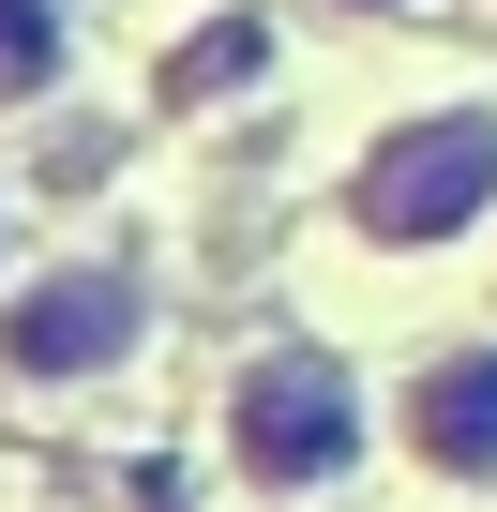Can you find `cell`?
<instances>
[{
  "instance_id": "obj_1",
  "label": "cell",
  "mask_w": 497,
  "mask_h": 512,
  "mask_svg": "<svg viewBox=\"0 0 497 512\" xmlns=\"http://www.w3.org/2000/svg\"><path fill=\"white\" fill-rule=\"evenodd\" d=\"M226 437H241V467H257V482L302 497V482H347V452H362V392H347L332 347H272L257 377H241Z\"/></svg>"
},
{
  "instance_id": "obj_2",
  "label": "cell",
  "mask_w": 497,
  "mask_h": 512,
  "mask_svg": "<svg viewBox=\"0 0 497 512\" xmlns=\"http://www.w3.org/2000/svg\"><path fill=\"white\" fill-rule=\"evenodd\" d=\"M482 196H497V106H422V121L377 136V166H362V226H377V241H452Z\"/></svg>"
},
{
  "instance_id": "obj_3",
  "label": "cell",
  "mask_w": 497,
  "mask_h": 512,
  "mask_svg": "<svg viewBox=\"0 0 497 512\" xmlns=\"http://www.w3.org/2000/svg\"><path fill=\"white\" fill-rule=\"evenodd\" d=\"M136 347V272L121 256H76V272H46L16 317H0V362L16 377H106Z\"/></svg>"
},
{
  "instance_id": "obj_4",
  "label": "cell",
  "mask_w": 497,
  "mask_h": 512,
  "mask_svg": "<svg viewBox=\"0 0 497 512\" xmlns=\"http://www.w3.org/2000/svg\"><path fill=\"white\" fill-rule=\"evenodd\" d=\"M407 452H422V467H497V347H422V377H407Z\"/></svg>"
},
{
  "instance_id": "obj_5",
  "label": "cell",
  "mask_w": 497,
  "mask_h": 512,
  "mask_svg": "<svg viewBox=\"0 0 497 512\" xmlns=\"http://www.w3.org/2000/svg\"><path fill=\"white\" fill-rule=\"evenodd\" d=\"M61 76V0H0V106H31Z\"/></svg>"
},
{
  "instance_id": "obj_6",
  "label": "cell",
  "mask_w": 497,
  "mask_h": 512,
  "mask_svg": "<svg viewBox=\"0 0 497 512\" xmlns=\"http://www.w3.org/2000/svg\"><path fill=\"white\" fill-rule=\"evenodd\" d=\"M257 61H272V31H257V16H226V31H196V46L166 61V106H196V91H226V76H257Z\"/></svg>"
}]
</instances>
